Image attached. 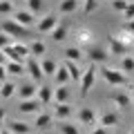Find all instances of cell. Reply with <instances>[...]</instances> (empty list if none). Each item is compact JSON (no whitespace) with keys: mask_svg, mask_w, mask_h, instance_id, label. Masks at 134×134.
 <instances>
[{"mask_svg":"<svg viewBox=\"0 0 134 134\" xmlns=\"http://www.w3.org/2000/svg\"><path fill=\"white\" fill-rule=\"evenodd\" d=\"M100 76H103V81L110 83L112 87H125L127 85V76H125L121 69H114V67H100Z\"/></svg>","mask_w":134,"mask_h":134,"instance_id":"1","label":"cell"},{"mask_svg":"<svg viewBox=\"0 0 134 134\" xmlns=\"http://www.w3.org/2000/svg\"><path fill=\"white\" fill-rule=\"evenodd\" d=\"M0 31L7 34V36H11V38H25V36H29V29L23 27V25H18L14 18L2 20V23H0Z\"/></svg>","mask_w":134,"mask_h":134,"instance_id":"2","label":"cell"},{"mask_svg":"<svg viewBox=\"0 0 134 134\" xmlns=\"http://www.w3.org/2000/svg\"><path fill=\"white\" fill-rule=\"evenodd\" d=\"M5 54H7V58H9L11 63H25L31 56V54H29V47L25 43H14L11 47L5 49Z\"/></svg>","mask_w":134,"mask_h":134,"instance_id":"3","label":"cell"},{"mask_svg":"<svg viewBox=\"0 0 134 134\" xmlns=\"http://www.w3.org/2000/svg\"><path fill=\"white\" fill-rule=\"evenodd\" d=\"M58 25H60V18L52 11V14H45L43 18L36 20V31H38V34H52Z\"/></svg>","mask_w":134,"mask_h":134,"instance_id":"4","label":"cell"},{"mask_svg":"<svg viewBox=\"0 0 134 134\" xmlns=\"http://www.w3.org/2000/svg\"><path fill=\"white\" fill-rule=\"evenodd\" d=\"M96 65H90V69H85L83 72V78H81V83H78V87H81V98H85L87 94H90V90L94 87V83H96Z\"/></svg>","mask_w":134,"mask_h":134,"instance_id":"5","label":"cell"},{"mask_svg":"<svg viewBox=\"0 0 134 134\" xmlns=\"http://www.w3.org/2000/svg\"><path fill=\"white\" fill-rule=\"evenodd\" d=\"M25 67H27V74L31 76V83H38V85H43V78H45V74H43V65H40L38 60L34 56H29L27 60H25Z\"/></svg>","mask_w":134,"mask_h":134,"instance_id":"6","label":"cell"},{"mask_svg":"<svg viewBox=\"0 0 134 134\" xmlns=\"http://www.w3.org/2000/svg\"><path fill=\"white\" fill-rule=\"evenodd\" d=\"M87 58H90V65H105L107 58H110V52L98 45H90L87 47Z\"/></svg>","mask_w":134,"mask_h":134,"instance_id":"7","label":"cell"},{"mask_svg":"<svg viewBox=\"0 0 134 134\" xmlns=\"http://www.w3.org/2000/svg\"><path fill=\"white\" fill-rule=\"evenodd\" d=\"M78 123L81 125H90V127H96L98 125V114H96L94 107H81L78 110Z\"/></svg>","mask_w":134,"mask_h":134,"instance_id":"8","label":"cell"},{"mask_svg":"<svg viewBox=\"0 0 134 134\" xmlns=\"http://www.w3.org/2000/svg\"><path fill=\"white\" fill-rule=\"evenodd\" d=\"M110 56H127L130 52V45L125 40H121L119 36H110Z\"/></svg>","mask_w":134,"mask_h":134,"instance_id":"9","label":"cell"},{"mask_svg":"<svg viewBox=\"0 0 134 134\" xmlns=\"http://www.w3.org/2000/svg\"><path fill=\"white\" fill-rule=\"evenodd\" d=\"M11 18H14L16 23H18V25H23V27H27V29L36 25V16H34L31 11H27V9H16Z\"/></svg>","mask_w":134,"mask_h":134,"instance_id":"10","label":"cell"},{"mask_svg":"<svg viewBox=\"0 0 134 134\" xmlns=\"http://www.w3.org/2000/svg\"><path fill=\"white\" fill-rule=\"evenodd\" d=\"M72 114H74L72 103H54V116H56V121H69Z\"/></svg>","mask_w":134,"mask_h":134,"instance_id":"11","label":"cell"},{"mask_svg":"<svg viewBox=\"0 0 134 134\" xmlns=\"http://www.w3.org/2000/svg\"><path fill=\"white\" fill-rule=\"evenodd\" d=\"M18 98L20 100H29V98H36V94H38V87H36V83H25V85L18 87Z\"/></svg>","mask_w":134,"mask_h":134,"instance_id":"12","label":"cell"},{"mask_svg":"<svg viewBox=\"0 0 134 134\" xmlns=\"http://www.w3.org/2000/svg\"><path fill=\"white\" fill-rule=\"evenodd\" d=\"M36 98L40 100V105H47V103H52V100H54V87L47 85V83L38 85V94H36Z\"/></svg>","mask_w":134,"mask_h":134,"instance_id":"13","label":"cell"},{"mask_svg":"<svg viewBox=\"0 0 134 134\" xmlns=\"http://www.w3.org/2000/svg\"><path fill=\"white\" fill-rule=\"evenodd\" d=\"M40 107H43V105H40L38 98H29V100H20V103H18V110L23 112V114H36Z\"/></svg>","mask_w":134,"mask_h":134,"instance_id":"14","label":"cell"},{"mask_svg":"<svg viewBox=\"0 0 134 134\" xmlns=\"http://www.w3.org/2000/svg\"><path fill=\"white\" fill-rule=\"evenodd\" d=\"M7 130H9L11 134H29L31 132V125L25 123V121H7Z\"/></svg>","mask_w":134,"mask_h":134,"instance_id":"15","label":"cell"},{"mask_svg":"<svg viewBox=\"0 0 134 134\" xmlns=\"http://www.w3.org/2000/svg\"><path fill=\"white\" fill-rule=\"evenodd\" d=\"M69 100H72V90L67 85L54 87V103H69Z\"/></svg>","mask_w":134,"mask_h":134,"instance_id":"16","label":"cell"},{"mask_svg":"<svg viewBox=\"0 0 134 134\" xmlns=\"http://www.w3.org/2000/svg\"><path fill=\"white\" fill-rule=\"evenodd\" d=\"M112 100L116 103V107H119V110H125V107L132 105V98H130V94H125L123 90H114V94H112Z\"/></svg>","mask_w":134,"mask_h":134,"instance_id":"17","label":"cell"},{"mask_svg":"<svg viewBox=\"0 0 134 134\" xmlns=\"http://www.w3.org/2000/svg\"><path fill=\"white\" fill-rule=\"evenodd\" d=\"M78 7H81V0H60V5H58V14L69 16V14H74V11H78Z\"/></svg>","mask_w":134,"mask_h":134,"instance_id":"18","label":"cell"},{"mask_svg":"<svg viewBox=\"0 0 134 134\" xmlns=\"http://www.w3.org/2000/svg\"><path fill=\"white\" fill-rule=\"evenodd\" d=\"M116 123H119V114H116V112H112V110L103 112V114H100V119H98V125H103V127H114Z\"/></svg>","mask_w":134,"mask_h":134,"instance_id":"19","label":"cell"},{"mask_svg":"<svg viewBox=\"0 0 134 134\" xmlns=\"http://www.w3.org/2000/svg\"><path fill=\"white\" fill-rule=\"evenodd\" d=\"M56 130L58 134H81L78 125H74L72 121H56Z\"/></svg>","mask_w":134,"mask_h":134,"instance_id":"20","label":"cell"},{"mask_svg":"<svg viewBox=\"0 0 134 134\" xmlns=\"http://www.w3.org/2000/svg\"><path fill=\"white\" fill-rule=\"evenodd\" d=\"M65 67H67V72H69V78H72L74 83H81V78H83V69L78 67V63L65 60Z\"/></svg>","mask_w":134,"mask_h":134,"instance_id":"21","label":"cell"},{"mask_svg":"<svg viewBox=\"0 0 134 134\" xmlns=\"http://www.w3.org/2000/svg\"><path fill=\"white\" fill-rule=\"evenodd\" d=\"M52 125H54V119L49 114H38L36 121H34V127H36V130H49Z\"/></svg>","mask_w":134,"mask_h":134,"instance_id":"22","label":"cell"},{"mask_svg":"<svg viewBox=\"0 0 134 134\" xmlns=\"http://www.w3.org/2000/svg\"><path fill=\"white\" fill-rule=\"evenodd\" d=\"M69 81H72V78H69L67 67H65V65H58V72H56V76H54V83H56V87H58V85H67Z\"/></svg>","mask_w":134,"mask_h":134,"instance_id":"23","label":"cell"},{"mask_svg":"<svg viewBox=\"0 0 134 134\" xmlns=\"http://www.w3.org/2000/svg\"><path fill=\"white\" fill-rule=\"evenodd\" d=\"M40 65H43V74H45V76H52V78L56 76V72H58V63H56V60H52V58H45Z\"/></svg>","mask_w":134,"mask_h":134,"instance_id":"24","label":"cell"},{"mask_svg":"<svg viewBox=\"0 0 134 134\" xmlns=\"http://www.w3.org/2000/svg\"><path fill=\"white\" fill-rule=\"evenodd\" d=\"M119 69L125 74V76L134 74V56H123V58H121V65H119Z\"/></svg>","mask_w":134,"mask_h":134,"instance_id":"25","label":"cell"},{"mask_svg":"<svg viewBox=\"0 0 134 134\" xmlns=\"http://www.w3.org/2000/svg\"><path fill=\"white\" fill-rule=\"evenodd\" d=\"M7 74H11V76H23L25 72H27V67H25V63H7Z\"/></svg>","mask_w":134,"mask_h":134,"instance_id":"26","label":"cell"},{"mask_svg":"<svg viewBox=\"0 0 134 134\" xmlns=\"http://www.w3.org/2000/svg\"><path fill=\"white\" fill-rule=\"evenodd\" d=\"M16 92H18V85L7 81V83H2V85H0V98H11Z\"/></svg>","mask_w":134,"mask_h":134,"instance_id":"27","label":"cell"},{"mask_svg":"<svg viewBox=\"0 0 134 134\" xmlns=\"http://www.w3.org/2000/svg\"><path fill=\"white\" fill-rule=\"evenodd\" d=\"M67 31H69V29H67V25H65V23H60V25H58V27L52 31V38H54V43H63V40L67 38Z\"/></svg>","mask_w":134,"mask_h":134,"instance_id":"28","label":"cell"},{"mask_svg":"<svg viewBox=\"0 0 134 134\" xmlns=\"http://www.w3.org/2000/svg\"><path fill=\"white\" fill-rule=\"evenodd\" d=\"M45 52H47V45H45L43 40H34V43L29 45V54H31L34 58H36V56H43Z\"/></svg>","mask_w":134,"mask_h":134,"instance_id":"29","label":"cell"},{"mask_svg":"<svg viewBox=\"0 0 134 134\" xmlns=\"http://www.w3.org/2000/svg\"><path fill=\"white\" fill-rule=\"evenodd\" d=\"M81 58H83V52H81V47H67V49H65V60L78 63Z\"/></svg>","mask_w":134,"mask_h":134,"instance_id":"30","label":"cell"},{"mask_svg":"<svg viewBox=\"0 0 134 134\" xmlns=\"http://www.w3.org/2000/svg\"><path fill=\"white\" fill-rule=\"evenodd\" d=\"M14 2L11 0H0V16H14Z\"/></svg>","mask_w":134,"mask_h":134,"instance_id":"31","label":"cell"},{"mask_svg":"<svg viewBox=\"0 0 134 134\" xmlns=\"http://www.w3.org/2000/svg\"><path fill=\"white\" fill-rule=\"evenodd\" d=\"M27 11H31L34 16H38L43 11V0H27Z\"/></svg>","mask_w":134,"mask_h":134,"instance_id":"32","label":"cell"},{"mask_svg":"<svg viewBox=\"0 0 134 134\" xmlns=\"http://www.w3.org/2000/svg\"><path fill=\"white\" fill-rule=\"evenodd\" d=\"M98 0H83V14H94L98 9Z\"/></svg>","mask_w":134,"mask_h":134,"instance_id":"33","label":"cell"},{"mask_svg":"<svg viewBox=\"0 0 134 134\" xmlns=\"http://www.w3.org/2000/svg\"><path fill=\"white\" fill-rule=\"evenodd\" d=\"M127 5H130V0H112V9H114V11H121V14H125Z\"/></svg>","mask_w":134,"mask_h":134,"instance_id":"34","label":"cell"},{"mask_svg":"<svg viewBox=\"0 0 134 134\" xmlns=\"http://www.w3.org/2000/svg\"><path fill=\"white\" fill-rule=\"evenodd\" d=\"M11 45H14L11 43V36H7V34L0 31V52H5L7 47H11Z\"/></svg>","mask_w":134,"mask_h":134,"instance_id":"35","label":"cell"},{"mask_svg":"<svg viewBox=\"0 0 134 134\" xmlns=\"http://www.w3.org/2000/svg\"><path fill=\"white\" fill-rule=\"evenodd\" d=\"M123 18L125 20H134V2H132V0H130V5H127V9H125Z\"/></svg>","mask_w":134,"mask_h":134,"instance_id":"36","label":"cell"},{"mask_svg":"<svg viewBox=\"0 0 134 134\" xmlns=\"http://www.w3.org/2000/svg\"><path fill=\"white\" fill-rule=\"evenodd\" d=\"M123 31L130 34V36H134V20H125L123 23Z\"/></svg>","mask_w":134,"mask_h":134,"instance_id":"37","label":"cell"},{"mask_svg":"<svg viewBox=\"0 0 134 134\" xmlns=\"http://www.w3.org/2000/svg\"><path fill=\"white\" fill-rule=\"evenodd\" d=\"M78 38H81V43H87V45H90V43H92V31H81V34H78Z\"/></svg>","mask_w":134,"mask_h":134,"instance_id":"38","label":"cell"},{"mask_svg":"<svg viewBox=\"0 0 134 134\" xmlns=\"http://www.w3.org/2000/svg\"><path fill=\"white\" fill-rule=\"evenodd\" d=\"M90 134H110V127H103V125H96V127H92Z\"/></svg>","mask_w":134,"mask_h":134,"instance_id":"39","label":"cell"},{"mask_svg":"<svg viewBox=\"0 0 134 134\" xmlns=\"http://www.w3.org/2000/svg\"><path fill=\"white\" fill-rule=\"evenodd\" d=\"M2 83H7V67L5 65H0V85Z\"/></svg>","mask_w":134,"mask_h":134,"instance_id":"40","label":"cell"},{"mask_svg":"<svg viewBox=\"0 0 134 134\" xmlns=\"http://www.w3.org/2000/svg\"><path fill=\"white\" fill-rule=\"evenodd\" d=\"M5 119H7V112L5 107H0V125H5Z\"/></svg>","mask_w":134,"mask_h":134,"instance_id":"41","label":"cell"},{"mask_svg":"<svg viewBox=\"0 0 134 134\" xmlns=\"http://www.w3.org/2000/svg\"><path fill=\"white\" fill-rule=\"evenodd\" d=\"M9 63V58H7V54L5 52H0V65H7Z\"/></svg>","mask_w":134,"mask_h":134,"instance_id":"42","label":"cell"},{"mask_svg":"<svg viewBox=\"0 0 134 134\" xmlns=\"http://www.w3.org/2000/svg\"><path fill=\"white\" fill-rule=\"evenodd\" d=\"M0 134H11V132H9V130L5 127V130H0Z\"/></svg>","mask_w":134,"mask_h":134,"instance_id":"43","label":"cell"},{"mask_svg":"<svg viewBox=\"0 0 134 134\" xmlns=\"http://www.w3.org/2000/svg\"><path fill=\"white\" fill-rule=\"evenodd\" d=\"M11 2H14V5H16V2H18V5H20V2H27V0H11Z\"/></svg>","mask_w":134,"mask_h":134,"instance_id":"44","label":"cell"},{"mask_svg":"<svg viewBox=\"0 0 134 134\" xmlns=\"http://www.w3.org/2000/svg\"><path fill=\"white\" fill-rule=\"evenodd\" d=\"M132 92H134V81H132Z\"/></svg>","mask_w":134,"mask_h":134,"instance_id":"45","label":"cell"},{"mask_svg":"<svg viewBox=\"0 0 134 134\" xmlns=\"http://www.w3.org/2000/svg\"><path fill=\"white\" fill-rule=\"evenodd\" d=\"M132 134H134V130H132Z\"/></svg>","mask_w":134,"mask_h":134,"instance_id":"46","label":"cell"},{"mask_svg":"<svg viewBox=\"0 0 134 134\" xmlns=\"http://www.w3.org/2000/svg\"><path fill=\"white\" fill-rule=\"evenodd\" d=\"M98 2H100V0H98Z\"/></svg>","mask_w":134,"mask_h":134,"instance_id":"47","label":"cell"}]
</instances>
